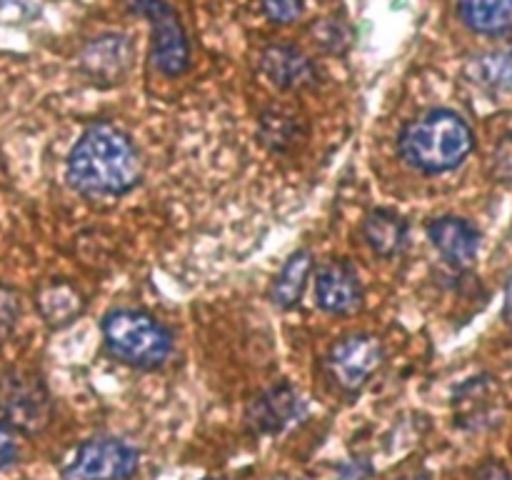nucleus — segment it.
<instances>
[{"instance_id":"22","label":"nucleus","mask_w":512,"mask_h":480,"mask_svg":"<svg viewBox=\"0 0 512 480\" xmlns=\"http://www.w3.org/2000/svg\"><path fill=\"white\" fill-rule=\"evenodd\" d=\"M20 320V298L13 288L0 283V335H10Z\"/></svg>"},{"instance_id":"20","label":"nucleus","mask_w":512,"mask_h":480,"mask_svg":"<svg viewBox=\"0 0 512 480\" xmlns=\"http://www.w3.org/2000/svg\"><path fill=\"white\" fill-rule=\"evenodd\" d=\"M43 13V0H0V20L23 25Z\"/></svg>"},{"instance_id":"18","label":"nucleus","mask_w":512,"mask_h":480,"mask_svg":"<svg viewBox=\"0 0 512 480\" xmlns=\"http://www.w3.org/2000/svg\"><path fill=\"white\" fill-rule=\"evenodd\" d=\"M300 128L303 125L285 110L273 108L260 115V140L273 153H285V150L293 148L300 140Z\"/></svg>"},{"instance_id":"28","label":"nucleus","mask_w":512,"mask_h":480,"mask_svg":"<svg viewBox=\"0 0 512 480\" xmlns=\"http://www.w3.org/2000/svg\"><path fill=\"white\" fill-rule=\"evenodd\" d=\"M200 480H218V478H200Z\"/></svg>"},{"instance_id":"15","label":"nucleus","mask_w":512,"mask_h":480,"mask_svg":"<svg viewBox=\"0 0 512 480\" xmlns=\"http://www.w3.org/2000/svg\"><path fill=\"white\" fill-rule=\"evenodd\" d=\"M310 273H313V253L308 248H300L285 260V265L280 268V273L275 275L273 290H270V298L278 308L293 310L298 308L300 298L305 293V285H308Z\"/></svg>"},{"instance_id":"16","label":"nucleus","mask_w":512,"mask_h":480,"mask_svg":"<svg viewBox=\"0 0 512 480\" xmlns=\"http://www.w3.org/2000/svg\"><path fill=\"white\" fill-rule=\"evenodd\" d=\"M458 13L480 35H505L512 30V0H458Z\"/></svg>"},{"instance_id":"14","label":"nucleus","mask_w":512,"mask_h":480,"mask_svg":"<svg viewBox=\"0 0 512 480\" xmlns=\"http://www.w3.org/2000/svg\"><path fill=\"white\" fill-rule=\"evenodd\" d=\"M38 313L50 328H68L83 315L85 300L68 280H50L38 290Z\"/></svg>"},{"instance_id":"25","label":"nucleus","mask_w":512,"mask_h":480,"mask_svg":"<svg viewBox=\"0 0 512 480\" xmlns=\"http://www.w3.org/2000/svg\"><path fill=\"white\" fill-rule=\"evenodd\" d=\"M495 168H498L500 178H512V138L503 140L495 155Z\"/></svg>"},{"instance_id":"1","label":"nucleus","mask_w":512,"mask_h":480,"mask_svg":"<svg viewBox=\"0 0 512 480\" xmlns=\"http://www.w3.org/2000/svg\"><path fill=\"white\" fill-rule=\"evenodd\" d=\"M65 180L85 198H120L143 180V160L128 133L93 123L70 148Z\"/></svg>"},{"instance_id":"11","label":"nucleus","mask_w":512,"mask_h":480,"mask_svg":"<svg viewBox=\"0 0 512 480\" xmlns=\"http://www.w3.org/2000/svg\"><path fill=\"white\" fill-rule=\"evenodd\" d=\"M260 70L280 90H308L318 83L313 58L290 43L268 45L260 55Z\"/></svg>"},{"instance_id":"27","label":"nucleus","mask_w":512,"mask_h":480,"mask_svg":"<svg viewBox=\"0 0 512 480\" xmlns=\"http://www.w3.org/2000/svg\"><path fill=\"white\" fill-rule=\"evenodd\" d=\"M398 480H433V478H430L428 470H410V473L400 475Z\"/></svg>"},{"instance_id":"8","label":"nucleus","mask_w":512,"mask_h":480,"mask_svg":"<svg viewBox=\"0 0 512 480\" xmlns=\"http://www.w3.org/2000/svg\"><path fill=\"white\" fill-rule=\"evenodd\" d=\"M308 415V403L288 380L273 383L245 408V428L255 435H280Z\"/></svg>"},{"instance_id":"19","label":"nucleus","mask_w":512,"mask_h":480,"mask_svg":"<svg viewBox=\"0 0 512 480\" xmlns=\"http://www.w3.org/2000/svg\"><path fill=\"white\" fill-rule=\"evenodd\" d=\"M315 38H318L320 48H325L328 53L343 55L345 50L353 45V30H350V25L345 23V20L330 18L323 20V23L315 28Z\"/></svg>"},{"instance_id":"29","label":"nucleus","mask_w":512,"mask_h":480,"mask_svg":"<svg viewBox=\"0 0 512 480\" xmlns=\"http://www.w3.org/2000/svg\"><path fill=\"white\" fill-rule=\"evenodd\" d=\"M278 480H293V478H278Z\"/></svg>"},{"instance_id":"24","label":"nucleus","mask_w":512,"mask_h":480,"mask_svg":"<svg viewBox=\"0 0 512 480\" xmlns=\"http://www.w3.org/2000/svg\"><path fill=\"white\" fill-rule=\"evenodd\" d=\"M20 455L18 438H15V430L0 418V470H5L8 465H13Z\"/></svg>"},{"instance_id":"10","label":"nucleus","mask_w":512,"mask_h":480,"mask_svg":"<svg viewBox=\"0 0 512 480\" xmlns=\"http://www.w3.org/2000/svg\"><path fill=\"white\" fill-rule=\"evenodd\" d=\"M318 308L330 315H353L363 308L365 290L360 275L348 260H333L323 265L315 278Z\"/></svg>"},{"instance_id":"21","label":"nucleus","mask_w":512,"mask_h":480,"mask_svg":"<svg viewBox=\"0 0 512 480\" xmlns=\"http://www.w3.org/2000/svg\"><path fill=\"white\" fill-rule=\"evenodd\" d=\"M263 5V13L268 15V20L278 25L295 23V20L303 15V0H260Z\"/></svg>"},{"instance_id":"9","label":"nucleus","mask_w":512,"mask_h":480,"mask_svg":"<svg viewBox=\"0 0 512 480\" xmlns=\"http://www.w3.org/2000/svg\"><path fill=\"white\" fill-rule=\"evenodd\" d=\"M135 60L133 40L125 33H103L98 38L88 40L80 53V70L93 85L123 83L125 75L130 73Z\"/></svg>"},{"instance_id":"26","label":"nucleus","mask_w":512,"mask_h":480,"mask_svg":"<svg viewBox=\"0 0 512 480\" xmlns=\"http://www.w3.org/2000/svg\"><path fill=\"white\" fill-rule=\"evenodd\" d=\"M475 480H512V473L505 468V465L488 463L478 470V478Z\"/></svg>"},{"instance_id":"12","label":"nucleus","mask_w":512,"mask_h":480,"mask_svg":"<svg viewBox=\"0 0 512 480\" xmlns=\"http://www.w3.org/2000/svg\"><path fill=\"white\" fill-rule=\"evenodd\" d=\"M428 238L440 258L455 270H465L475 263L480 250V233L470 220L445 215L428 225Z\"/></svg>"},{"instance_id":"3","label":"nucleus","mask_w":512,"mask_h":480,"mask_svg":"<svg viewBox=\"0 0 512 480\" xmlns=\"http://www.w3.org/2000/svg\"><path fill=\"white\" fill-rule=\"evenodd\" d=\"M105 350L118 363L138 370H155L173 353L170 330L145 310L118 308L103 318Z\"/></svg>"},{"instance_id":"13","label":"nucleus","mask_w":512,"mask_h":480,"mask_svg":"<svg viewBox=\"0 0 512 480\" xmlns=\"http://www.w3.org/2000/svg\"><path fill=\"white\" fill-rule=\"evenodd\" d=\"M363 238L378 258H395L408 243V223L390 208H375L363 220Z\"/></svg>"},{"instance_id":"6","label":"nucleus","mask_w":512,"mask_h":480,"mask_svg":"<svg viewBox=\"0 0 512 480\" xmlns=\"http://www.w3.org/2000/svg\"><path fill=\"white\" fill-rule=\"evenodd\" d=\"M130 10L150 23V63L165 78H180L190 68V43L180 15L168 0H130Z\"/></svg>"},{"instance_id":"17","label":"nucleus","mask_w":512,"mask_h":480,"mask_svg":"<svg viewBox=\"0 0 512 480\" xmlns=\"http://www.w3.org/2000/svg\"><path fill=\"white\" fill-rule=\"evenodd\" d=\"M475 85L495 95H512V50H490L468 63Z\"/></svg>"},{"instance_id":"5","label":"nucleus","mask_w":512,"mask_h":480,"mask_svg":"<svg viewBox=\"0 0 512 480\" xmlns=\"http://www.w3.org/2000/svg\"><path fill=\"white\" fill-rule=\"evenodd\" d=\"M140 470V450L115 435L83 440L60 470V480H130Z\"/></svg>"},{"instance_id":"23","label":"nucleus","mask_w":512,"mask_h":480,"mask_svg":"<svg viewBox=\"0 0 512 480\" xmlns=\"http://www.w3.org/2000/svg\"><path fill=\"white\" fill-rule=\"evenodd\" d=\"M375 475V465L370 463L363 455H355V458L343 460L335 468V480H370Z\"/></svg>"},{"instance_id":"7","label":"nucleus","mask_w":512,"mask_h":480,"mask_svg":"<svg viewBox=\"0 0 512 480\" xmlns=\"http://www.w3.org/2000/svg\"><path fill=\"white\" fill-rule=\"evenodd\" d=\"M383 360L385 348L380 338L370 333H353L333 343V348L325 355L323 365L335 388L353 395L378 373Z\"/></svg>"},{"instance_id":"4","label":"nucleus","mask_w":512,"mask_h":480,"mask_svg":"<svg viewBox=\"0 0 512 480\" xmlns=\"http://www.w3.org/2000/svg\"><path fill=\"white\" fill-rule=\"evenodd\" d=\"M53 395L43 375L10 368L0 375V418L20 435H40L53 420Z\"/></svg>"},{"instance_id":"2","label":"nucleus","mask_w":512,"mask_h":480,"mask_svg":"<svg viewBox=\"0 0 512 480\" xmlns=\"http://www.w3.org/2000/svg\"><path fill=\"white\" fill-rule=\"evenodd\" d=\"M475 135L470 125L453 110H430L410 120L398 135V153L410 168L425 175H440L458 168L470 155Z\"/></svg>"}]
</instances>
